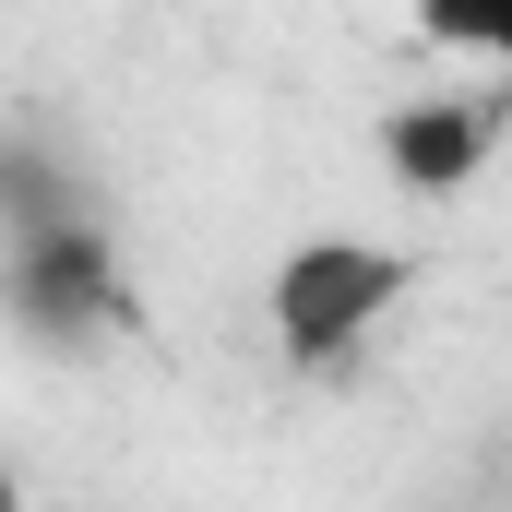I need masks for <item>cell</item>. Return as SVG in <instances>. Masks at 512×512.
<instances>
[{"instance_id":"cell-1","label":"cell","mask_w":512,"mask_h":512,"mask_svg":"<svg viewBox=\"0 0 512 512\" xmlns=\"http://www.w3.org/2000/svg\"><path fill=\"white\" fill-rule=\"evenodd\" d=\"M417 286H429V251H405L382 227H310L262 274V346L286 382H334L405 322Z\"/></svg>"},{"instance_id":"cell-2","label":"cell","mask_w":512,"mask_h":512,"mask_svg":"<svg viewBox=\"0 0 512 512\" xmlns=\"http://www.w3.org/2000/svg\"><path fill=\"white\" fill-rule=\"evenodd\" d=\"M0 310H12L24 346H60V358L120 334V310H131L108 215L72 203V179H48V167L36 179L12 167V191H0Z\"/></svg>"},{"instance_id":"cell-3","label":"cell","mask_w":512,"mask_h":512,"mask_svg":"<svg viewBox=\"0 0 512 512\" xmlns=\"http://www.w3.org/2000/svg\"><path fill=\"white\" fill-rule=\"evenodd\" d=\"M370 155H382V179L405 203H453V191H477V167L501 155V108H489V96H405V108H382Z\"/></svg>"},{"instance_id":"cell-4","label":"cell","mask_w":512,"mask_h":512,"mask_svg":"<svg viewBox=\"0 0 512 512\" xmlns=\"http://www.w3.org/2000/svg\"><path fill=\"white\" fill-rule=\"evenodd\" d=\"M405 12H417L429 48H453L465 72H489V84L512 96V0H405Z\"/></svg>"},{"instance_id":"cell-5","label":"cell","mask_w":512,"mask_h":512,"mask_svg":"<svg viewBox=\"0 0 512 512\" xmlns=\"http://www.w3.org/2000/svg\"><path fill=\"white\" fill-rule=\"evenodd\" d=\"M0 512H24V477H12V465H0Z\"/></svg>"}]
</instances>
